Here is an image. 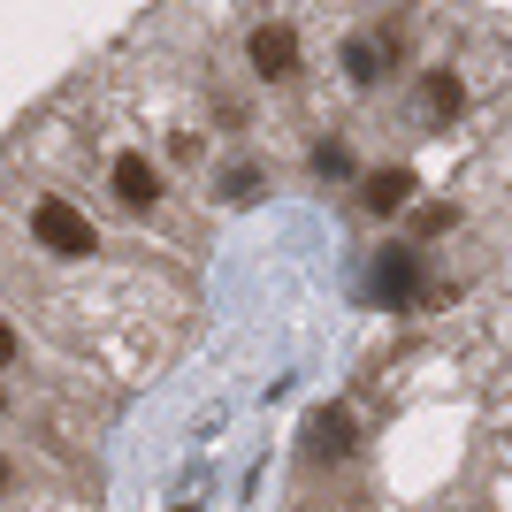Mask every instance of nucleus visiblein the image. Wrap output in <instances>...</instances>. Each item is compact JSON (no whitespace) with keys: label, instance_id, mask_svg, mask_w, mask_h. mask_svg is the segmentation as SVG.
Segmentation results:
<instances>
[{"label":"nucleus","instance_id":"nucleus-1","mask_svg":"<svg viewBox=\"0 0 512 512\" xmlns=\"http://www.w3.org/2000/svg\"><path fill=\"white\" fill-rule=\"evenodd\" d=\"M0 299L16 321L100 390L161 375L199 314V283L184 260L138 245L92 214L62 176L8 146L0 161Z\"/></svg>","mask_w":512,"mask_h":512}]
</instances>
